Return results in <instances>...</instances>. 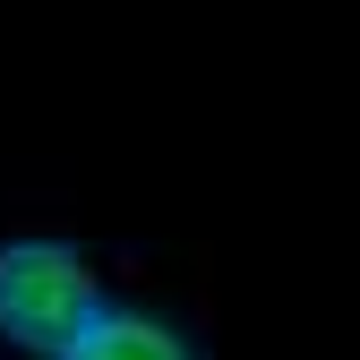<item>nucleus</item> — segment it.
Returning a JSON list of instances; mask_svg holds the SVG:
<instances>
[{"label":"nucleus","instance_id":"2","mask_svg":"<svg viewBox=\"0 0 360 360\" xmlns=\"http://www.w3.org/2000/svg\"><path fill=\"white\" fill-rule=\"evenodd\" d=\"M60 360H198V343L180 335L172 318H155V309H120V300H112Z\"/></svg>","mask_w":360,"mask_h":360},{"label":"nucleus","instance_id":"1","mask_svg":"<svg viewBox=\"0 0 360 360\" xmlns=\"http://www.w3.org/2000/svg\"><path fill=\"white\" fill-rule=\"evenodd\" d=\"M103 309V275L69 240H0V343L60 360Z\"/></svg>","mask_w":360,"mask_h":360}]
</instances>
